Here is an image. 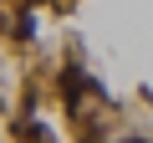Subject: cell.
I'll use <instances>...</instances> for the list:
<instances>
[{
    "label": "cell",
    "mask_w": 153,
    "mask_h": 143,
    "mask_svg": "<svg viewBox=\"0 0 153 143\" xmlns=\"http://www.w3.org/2000/svg\"><path fill=\"white\" fill-rule=\"evenodd\" d=\"M5 31H10L16 41H31V36H36V10H31V5H16V10L5 16Z\"/></svg>",
    "instance_id": "cell-1"
},
{
    "label": "cell",
    "mask_w": 153,
    "mask_h": 143,
    "mask_svg": "<svg viewBox=\"0 0 153 143\" xmlns=\"http://www.w3.org/2000/svg\"><path fill=\"white\" fill-rule=\"evenodd\" d=\"M117 143H153V138H143V133H123Z\"/></svg>",
    "instance_id": "cell-2"
}]
</instances>
